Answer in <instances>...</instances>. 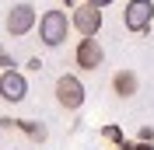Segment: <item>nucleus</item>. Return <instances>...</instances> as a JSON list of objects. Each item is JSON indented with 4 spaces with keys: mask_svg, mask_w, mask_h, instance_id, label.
I'll list each match as a JSON object with an SVG mask.
<instances>
[{
    "mask_svg": "<svg viewBox=\"0 0 154 150\" xmlns=\"http://www.w3.org/2000/svg\"><path fill=\"white\" fill-rule=\"evenodd\" d=\"M63 4H67V7H70V10H74V7H77V0H63Z\"/></svg>",
    "mask_w": 154,
    "mask_h": 150,
    "instance_id": "15",
    "label": "nucleus"
},
{
    "mask_svg": "<svg viewBox=\"0 0 154 150\" xmlns=\"http://www.w3.org/2000/svg\"><path fill=\"white\" fill-rule=\"evenodd\" d=\"M119 150H154V143H126V140H123Z\"/></svg>",
    "mask_w": 154,
    "mask_h": 150,
    "instance_id": "13",
    "label": "nucleus"
},
{
    "mask_svg": "<svg viewBox=\"0 0 154 150\" xmlns=\"http://www.w3.org/2000/svg\"><path fill=\"white\" fill-rule=\"evenodd\" d=\"M35 25H38V10H35V4H28V0L14 4V7L7 10V18H4V28H7V35H14V38L28 35Z\"/></svg>",
    "mask_w": 154,
    "mask_h": 150,
    "instance_id": "3",
    "label": "nucleus"
},
{
    "mask_svg": "<svg viewBox=\"0 0 154 150\" xmlns=\"http://www.w3.org/2000/svg\"><path fill=\"white\" fill-rule=\"evenodd\" d=\"M112 91H116V98H133L140 91V77L133 70H116L112 74Z\"/></svg>",
    "mask_w": 154,
    "mask_h": 150,
    "instance_id": "8",
    "label": "nucleus"
},
{
    "mask_svg": "<svg viewBox=\"0 0 154 150\" xmlns=\"http://www.w3.org/2000/svg\"><path fill=\"white\" fill-rule=\"evenodd\" d=\"M0 70H14V56H11L4 46H0Z\"/></svg>",
    "mask_w": 154,
    "mask_h": 150,
    "instance_id": "11",
    "label": "nucleus"
},
{
    "mask_svg": "<svg viewBox=\"0 0 154 150\" xmlns=\"http://www.w3.org/2000/svg\"><path fill=\"white\" fill-rule=\"evenodd\" d=\"M137 140H140V143H154V129H151V126H144V129L137 133Z\"/></svg>",
    "mask_w": 154,
    "mask_h": 150,
    "instance_id": "12",
    "label": "nucleus"
},
{
    "mask_svg": "<svg viewBox=\"0 0 154 150\" xmlns=\"http://www.w3.org/2000/svg\"><path fill=\"white\" fill-rule=\"evenodd\" d=\"M154 25V4L151 0H130L123 7V28L133 32V35H144V32H151Z\"/></svg>",
    "mask_w": 154,
    "mask_h": 150,
    "instance_id": "4",
    "label": "nucleus"
},
{
    "mask_svg": "<svg viewBox=\"0 0 154 150\" xmlns=\"http://www.w3.org/2000/svg\"><path fill=\"white\" fill-rule=\"evenodd\" d=\"M102 136H105V140H112V143H119V147H123V129H119V126H105V129H102Z\"/></svg>",
    "mask_w": 154,
    "mask_h": 150,
    "instance_id": "10",
    "label": "nucleus"
},
{
    "mask_svg": "<svg viewBox=\"0 0 154 150\" xmlns=\"http://www.w3.org/2000/svg\"><path fill=\"white\" fill-rule=\"evenodd\" d=\"M0 98L7 105H21L25 101V98H28V80H25V74L4 70V74H0Z\"/></svg>",
    "mask_w": 154,
    "mask_h": 150,
    "instance_id": "7",
    "label": "nucleus"
},
{
    "mask_svg": "<svg viewBox=\"0 0 154 150\" xmlns=\"http://www.w3.org/2000/svg\"><path fill=\"white\" fill-rule=\"evenodd\" d=\"M88 4H95V7H109V4H116V0H88Z\"/></svg>",
    "mask_w": 154,
    "mask_h": 150,
    "instance_id": "14",
    "label": "nucleus"
},
{
    "mask_svg": "<svg viewBox=\"0 0 154 150\" xmlns=\"http://www.w3.org/2000/svg\"><path fill=\"white\" fill-rule=\"evenodd\" d=\"M74 63L81 66V70H98V66L105 63V49H102L98 35H84L81 42H77V49H74Z\"/></svg>",
    "mask_w": 154,
    "mask_h": 150,
    "instance_id": "6",
    "label": "nucleus"
},
{
    "mask_svg": "<svg viewBox=\"0 0 154 150\" xmlns=\"http://www.w3.org/2000/svg\"><path fill=\"white\" fill-rule=\"evenodd\" d=\"M70 35V18L67 10H42L38 14V38L46 49H60Z\"/></svg>",
    "mask_w": 154,
    "mask_h": 150,
    "instance_id": "1",
    "label": "nucleus"
},
{
    "mask_svg": "<svg viewBox=\"0 0 154 150\" xmlns=\"http://www.w3.org/2000/svg\"><path fill=\"white\" fill-rule=\"evenodd\" d=\"M102 21H105L102 7H95V4L81 0V4L74 7V14H70V28L81 32V35H98V32H102Z\"/></svg>",
    "mask_w": 154,
    "mask_h": 150,
    "instance_id": "5",
    "label": "nucleus"
},
{
    "mask_svg": "<svg viewBox=\"0 0 154 150\" xmlns=\"http://www.w3.org/2000/svg\"><path fill=\"white\" fill-rule=\"evenodd\" d=\"M88 91H84V80L77 74H63L56 77V105L60 108H67V112H77L81 105H84Z\"/></svg>",
    "mask_w": 154,
    "mask_h": 150,
    "instance_id": "2",
    "label": "nucleus"
},
{
    "mask_svg": "<svg viewBox=\"0 0 154 150\" xmlns=\"http://www.w3.org/2000/svg\"><path fill=\"white\" fill-rule=\"evenodd\" d=\"M14 129H21L32 143H46V140H49L46 122H35V119H14Z\"/></svg>",
    "mask_w": 154,
    "mask_h": 150,
    "instance_id": "9",
    "label": "nucleus"
}]
</instances>
